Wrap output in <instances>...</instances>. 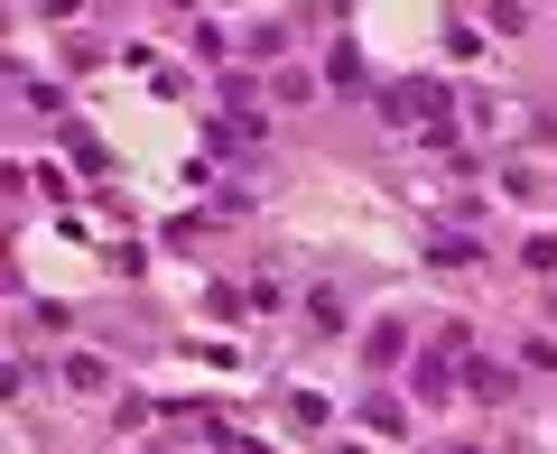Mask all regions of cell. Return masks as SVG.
<instances>
[{
    "label": "cell",
    "mask_w": 557,
    "mask_h": 454,
    "mask_svg": "<svg viewBox=\"0 0 557 454\" xmlns=\"http://www.w3.org/2000/svg\"><path fill=\"white\" fill-rule=\"evenodd\" d=\"M465 390L474 399H511V371H502V362H465Z\"/></svg>",
    "instance_id": "cell-1"
}]
</instances>
